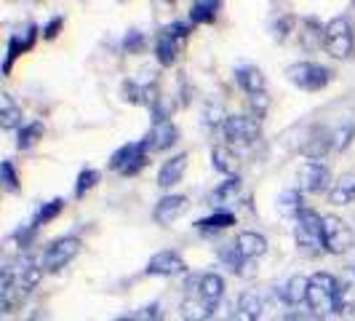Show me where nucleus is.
<instances>
[{
    "mask_svg": "<svg viewBox=\"0 0 355 321\" xmlns=\"http://www.w3.org/2000/svg\"><path fill=\"white\" fill-rule=\"evenodd\" d=\"M355 134L353 126H345V129H337L334 134H331V147L334 150H345L347 145H350V137Z\"/></svg>",
    "mask_w": 355,
    "mask_h": 321,
    "instance_id": "f704fd0d",
    "label": "nucleus"
},
{
    "mask_svg": "<svg viewBox=\"0 0 355 321\" xmlns=\"http://www.w3.org/2000/svg\"><path fill=\"white\" fill-rule=\"evenodd\" d=\"M137 321H163V313H160V305L153 303V305H144L137 311Z\"/></svg>",
    "mask_w": 355,
    "mask_h": 321,
    "instance_id": "c9c22d12",
    "label": "nucleus"
},
{
    "mask_svg": "<svg viewBox=\"0 0 355 321\" xmlns=\"http://www.w3.org/2000/svg\"><path fill=\"white\" fill-rule=\"evenodd\" d=\"M62 24H64V19L62 17L51 19V22L46 24V30H43V38H46V40H53V38L59 35V27H62Z\"/></svg>",
    "mask_w": 355,
    "mask_h": 321,
    "instance_id": "4c0bfd02",
    "label": "nucleus"
},
{
    "mask_svg": "<svg viewBox=\"0 0 355 321\" xmlns=\"http://www.w3.org/2000/svg\"><path fill=\"white\" fill-rule=\"evenodd\" d=\"M43 124L40 121H33V124L21 126L19 129V140H17V147L19 150H30L33 145H37V140H43Z\"/></svg>",
    "mask_w": 355,
    "mask_h": 321,
    "instance_id": "c85d7f7f",
    "label": "nucleus"
},
{
    "mask_svg": "<svg viewBox=\"0 0 355 321\" xmlns=\"http://www.w3.org/2000/svg\"><path fill=\"white\" fill-rule=\"evenodd\" d=\"M222 134L230 145H251L259 137L257 115H227L222 124Z\"/></svg>",
    "mask_w": 355,
    "mask_h": 321,
    "instance_id": "1a4fd4ad",
    "label": "nucleus"
},
{
    "mask_svg": "<svg viewBox=\"0 0 355 321\" xmlns=\"http://www.w3.org/2000/svg\"><path fill=\"white\" fill-rule=\"evenodd\" d=\"M235 81H238V86L246 91L249 97L265 94V89H267L265 75H262L259 67H254V65H241V67L235 70Z\"/></svg>",
    "mask_w": 355,
    "mask_h": 321,
    "instance_id": "a211bd4d",
    "label": "nucleus"
},
{
    "mask_svg": "<svg viewBox=\"0 0 355 321\" xmlns=\"http://www.w3.org/2000/svg\"><path fill=\"white\" fill-rule=\"evenodd\" d=\"M184 172H187V153H179V156H174V158L166 160V163L160 166L158 185L163 190H168V188H174V185L182 182Z\"/></svg>",
    "mask_w": 355,
    "mask_h": 321,
    "instance_id": "6ab92c4d",
    "label": "nucleus"
},
{
    "mask_svg": "<svg viewBox=\"0 0 355 321\" xmlns=\"http://www.w3.org/2000/svg\"><path fill=\"white\" fill-rule=\"evenodd\" d=\"M238 193H241V179H238V177H227L211 193V204H216V206H230V204H235Z\"/></svg>",
    "mask_w": 355,
    "mask_h": 321,
    "instance_id": "393cba45",
    "label": "nucleus"
},
{
    "mask_svg": "<svg viewBox=\"0 0 355 321\" xmlns=\"http://www.w3.org/2000/svg\"><path fill=\"white\" fill-rule=\"evenodd\" d=\"M0 182H3V188H6L8 193H17L19 190V177H17V172H14V163H11V160H3V163H0Z\"/></svg>",
    "mask_w": 355,
    "mask_h": 321,
    "instance_id": "473e14b6",
    "label": "nucleus"
},
{
    "mask_svg": "<svg viewBox=\"0 0 355 321\" xmlns=\"http://www.w3.org/2000/svg\"><path fill=\"white\" fill-rule=\"evenodd\" d=\"M286 78L288 83H294L297 89L302 91H320L329 86L331 81V70L323 67V65H315V62H297L286 70Z\"/></svg>",
    "mask_w": 355,
    "mask_h": 321,
    "instance_id": "20e7f679",
    "label": "nucleus"
},
{
    "mask_svg": "<svg viewBox=\"0 0 355 321\" xmlns=\"http://www.w3.org/2000/svg\"><path fill=\"white\" fill-rule=\"evenodd\" d=\"M251 105H254V110H257V118L262 121V115H265V110H267V91L265 94H257V97H251Z\"/></svg>",
    "mask_w": 355,
    "mask_h": 321,
    "instance_id": "58836bf2",
    "label": "nucleus"
},
{
    "mask_svg": "<svg viewBox=\"0 0 355 321\" xmlns=\"http://www.w3.org/2000/svg\"><path fill=\"white\" fill-rule=\"evenodd\" d=\"M355 201V177L353 174H345L339 177L331 188H329V204L334 206H347Z\"/></svg>",
    "mask_w": 355,
    "mask_h": 321,
    "instance_id": "4be33fe9",
    "label": "nucleus"
},
{
    "mask_svg": "<svg viewBox=\"0 0 355 321\" xmlns=\"http://www.w3.org/2000/svg\"><path fill=\"white\" fill-rule=\"evenodd\" d=\"M147 153H150V150H147L144 140L142 142H128L112 153L110 169L118 172V174H123V177H131V174H137L144 163H147Z\"/></svg>",
    "mask_w": 355,
    "mask_h": 321,
    "instance_id": "6e6552de",
    "label": "nucleus"
},
{
    "mask_svg": "<svg viewBox=\"0 0 355 321\" xmlns=\"http://www.w3.org/2000/svg\"><path fill=\"white\" fill-rule=\"evenodd\" d=\"M265 311V300L257 292H241L235 311H232V321H259Z\"/></svg>",
    "mask_w": 355,
    "mask_h": 321,
    "instance_id": "2eb2a0df",
    "label": "nucleus"
},
{
    "mask_svg": "<svg viewBox=\"0 0 355 321\" xmlns=\"http://www.w3.org/2000/svg\"><path fill=\"white\" fill-rule=\"evenodd\" d=\"M219 11V0H196L193 11H190V22L193 24H211Z\"/></svg>",
    "mask_w": 355,
    "mask_h": 321,
    "instance_id": "bb28decb",
    "label": "nucleus"
},
{
    "mask_svg": "<svg viewBox=\"0 0 355 321\" xmlns=\"http://www.w3.org/2000/svg\"><path fill=\"white\" fill-rule=\"evenodd\" d=\"M123 46H125V51H128V54L142 51V46H144L142 33H128V35H125V40H123Z\"/></svg>",
    "mask_w": 355,
    "mask_h": 321,
    "instance_id": "e433bc0d",
    "label": "nucleus"
},
{
    "mask_svg": "<svg viewBox=\"0 0 355 321\" xmlns=\"http://www.w3.org/2000/svg\"><path fill=\"white\" fill-rule=\"evenodd\" d=\"M219 260H222L225 265L230 268L232 273H243L246 257L241 254V249H238V244H235V241H232V244H225V247L219 249Z\"/></svg>",
    "mask_w": 355,
    "mask_h": 321,
    "instance_id": "c756f323",
    "label": "nucleus"
},
{
    "mask_svg": "<svg viewBox=\"0 0 355 321\" xmlns=\"http://www.w3.org/2000/svg\"><path fill=\"white\" fill-rule=\"evenodd\" d=\"M19 54H24L21 49V38H8V54H6V62H3V75H11V67H14V59Z\"/></svg>",
    "mask_w": 355,
    "mask_h": 321,
    "instance_id": "72a5a7b5",
    "label": "nucleus"
},
{
    "mask_svg": "<svg viewBox=\"0 0 355 321\" xmlns=\"http://www.w3.org/2000/svg\"><path fill=\"white\" fill-rule=\"evenodd\" d=\"M278 212L284 214V217H300V212H302V190H284L281 196H278Z\"/></svg>",
    "mask_w": 355,
    "mask_h": 321,
    "instance_id": "a878e982",
    "label": "nucleus"
},
{
    "mask_svg": "<svg viewBox=\"0 0 355 321\" xmlns=\"http://www.w3.org/2000/svg\"><path fill=\"white\" fill-rule=\"evenodd\" d=\"M184 270H187V265H184L182 254L171 249H163L158 254H153L147 260V268H144L147 276H182Z\"/></svg>",
    "mask_w": 355,
    "mask_h": 321,
    "instance_id": "f8f14e48",
    "label": "nucleus"
},
{
    "mask_svg": "<svg viewBox=\"0 0 355 321\" xmlns=\"http://www.w3.org/2000/svg\"><path fill=\"white\" fill-rule=\"evenodd\" d=\"M187 206H190V204H187V198L184 196H163L158 204H155L153 217H155V222H158V225L166 228V225L177 222L179 217L187 212Z\"/></svg>",
    "mask_w": 355,
    "mask_h": 321,
    "instance_id": "4468645a",
    "label": "nucleus"
},
{
    "mask_svg": "<svg viewBox=\"0 0 355 321\" xmlns=\"http://www.w3.org/2000/svg\"><path fill=\"white\" fill-rule=\"evenodd\" d=\"M350 3H353V6H355V0H350Z\"/></svg>",
    "mask_w": 355,
    "mask_h": 321,
    "instance_id": "a19ab883",
    "label": "nucleus"
},
{
    "mask_svg": "<svg viewBox=\"0 0 355 321\" xmlns=\"http://www.w3.org/2000/svg\"><path fill=\"white\" fill-rule=\"evenodd\" d=\"M353 273H355V265H353Z\"/></svg>",
    "mask_w": 355,
    "mask_h": 321,
    "instance_id": "79ce46f5",
    "label": "nucleus"
},
{
    "mask_svg": "<svg viewBox=\"0 0 355 321\" xmlns=\"http://www.w3.org/2000/svg\"><path fill=\"white\" fill-rule=\"evenodd\" d=\"M307 308L313 319H331L334 313H342V284L331 273H313L310 289H307Z\"/></svg>",
    "mask_w": 355,
    "mask_h": 321,
    "instance_id": "f257e3e1",
    "label": "nucleus"
},
{
    "mask_svg": "<svg viewBox=\"0 0 355 321\" xmlns=\"http://www.w3.org/2000/svg\"><path fill=\"white\" fill-rule=\"evenodd\" d=\"M230 225H235V214L232 212H214L211 217H203V220L196 222V228L203 233L225 231V228H230Z\"/></svg>",
    "mask_w": 355,
    "mask_h": 321,
    "instance_id": "cd10ccee",
    "label": "nucleus"
},
{
    "mask_svg": "<svg viewBox=\"0 0 355 321\" xmlns=\"http://www.w3.org/2000/svg\"><path fill=\"white\" fill-rule=\"evenodd\" d=\"M62 209H64V201H62V198H53V201H49V204H43V206L37 209L35 220H33L30 225H33V228H35V231H37L40 225H46V222H51L53 217H56V214L62 212Z\"/></svg>",
    "mask_w": 355,
    "mask_h": 321,
    "instance_id": "7c9ffc66",
    "label": "nucleus"
},
{
    "mask_svg": "<svg viewBox=\"0 0 355 321\" xmlns=\"http://www.w3.org/2000/svg\"><path fill=\"white\" fill-rule=\"evenodd\" d=\"M211 163L216 172H222V174H227V177H238V166H241V160H238V156L232 153L230 147L216 145V147L211 150Z\"/></svg>",
    "mask_w": 355,
    "mask_h": 321,
    "instance_id": "5701e85b",
    "label": "nucleus"
},
{
    "mask_svg": "<svg viewBox=\"0 0 355 321\" xmlns=\"http://www.w3.org/2000/svg\"><path fill=\"white\" fill-rule=\"evenodd\" d=\"M323 49L331 54L334 59H350L355 49L353 24L350 19L337 17L323 27Z\"/></svg>",
    "mask_w": 355,
    "mask_h": 321,
    "instance_id": "7ed1b4c3",
    "label": "nucleus"
},
{
    "mask_svg": "<svg viewBox=\"0 0 355 321\" xmlns=\"http://www.w3.org/2000/svg\"><path fill=\"white\" fill-rule=\"evenodd\" d=\"M0 126L6 129V131H11V129H21V107L11 99V94H3L0 97Z\"/></svg>",
    "mask_w": 355,
    "mask_h": 321,
    "instance_id": "b1692460",
    "label": "nucleus"
},
{
    "mask_svg": "<svg viewBox=\"0 0 355 321\" xmlns=\"http://www.w3.org/2000/svg\"><path fill=\"white\" fill-rule=\"evenodd\" d=\"M323 244L331 254H347L355 247L353 228L339 217H331V214L323 217Z\"/></svg>",
    "mask_w": 355,
    "mask_h": 321,
    "instance_id": "0eeeda50",
    "label": "nucleus"
},
{
    "mask_svg": "<svg viewBox=\"0 0 355 321\" xmlns=\"http://www.w3.org/2000/svg\"><path fill=\"white\" fill-rule=\"evenodd\" d=\"M179 316L184 321H209L214 316V305H209L200 295H187L179 305Z\"/></svg>",
    "mask_w": 355,
    "mask_h": 321,
    "instance_id": "aec40b11",
    "label": "nucleus"
},
{
    "mask_svg": "<svg viewBox=\"0 0 355 321\" xmlns=\"http://www.w3.org/2000/svg\"><path fill=\"white\" fill-rule=\"evenodd\" d=\"M78 254H80V238L64 236V238H56V241H51L46 247L40 263H43L46 273H59V270H64V268L70 265Z\"/></svg>",
    "mask_w": 355,
    "mask_h": 321,
    "instance_id": "423d86ee",
    "label": "nucleus"
},
{
    "mask_svg": "<svg viewBox=\"0 0 355 321\" xmlns=\"http://www.w3.org/2000/svg\"><path fill=\"white\" fill-rule=\"evenodd\" d=\"M235 244H238V249H241V254H243L246 260H257V257H262V254L267 252V238L257 231L238 233Z\"/></svg>",
    "mask_w": 355,
    "mask_h": 321,
    "instance_id": "412c9836",
    "label": "nucleus"
},
{
    "mask_svg": "<svg viewBox=\"0 0 355 321\" xmlns=\"http://www.w3.org/2000/svg\"><path fill=\"white\" fill-rule=\"evenodd\" d=\"M196 295H200L206 303L216 308V305L222 303V297H225V279L219 273H214V270L211 273H203L196 284Z\"/></svg>",
    "mask_w": 355,
    "mask_h": 321,
    "instance_id": "dca6fc26",
    "label": "nucleus"
},
{
    "mask_svg": "<svg viewBox=\"0 0 355 321\" xmlns=\"http://www.w3.org/2000/svg\"><path fill=\"white\" fill-rule=\"evenodd\" d=\"M115 321H137V313H131V316H121V319H115Z\"/></svg>",
    "mask_w": 355,
    "mask_h": 321,
    "instance_id": "ea45409f",
    "label": "nucleus"
},
{
    "mask_svg": "<svg viewBox=\"0 0 355 321\" xmlns=\"http://www.w3.org/2000/svg\"><path fill=\"white\" fill-rule=\"evenodd\" d=\"M278 297L284 300L286 305L291 308H300V305H307V289H310V279L307 276H291L284 286H278Z\"/></svg>",
    "mask_w": 355,
    "mask_h": 321,
    "instance_id": "f3484780",
    "label": "nucleus"
},
{
    "mask_svg": "<svg viewBox=\"0 0 355 321\" xmlns=\"http://www.w3.org/2000/svg\"><path fill=\"white\" fill-rule=\"evenodd\" d=\"M177 140H179L177 126L171 124L168 118H163V121H153V129H150V131H147V137H144V145H147V150H150V153H155V150H166V147H171Z\"/></svg>",
    "mask_w": 355,
    "mask_h": 321,
    "instance_id": "ddd939ff",
    "label": "nucleus"
},
{
    "mask_svg": "<svg viewBox=\"0 0 355 321\" xmlns=\"http://www.w3.org/2000/svg\"><path fill=\"white\" fill-rule=\"evenodd\" d=\"M294 238H297V249L302 252L304 257H315L326 249L323 244V217L313 209H302L300 217H297V231H294Z\"/></svg>",
    "mask_w": 355,
    "mask_h": 321,
    "instance_id": "f03ea898",
    "label": "nucleus"
},
{
    "mask_svg": "<svg viewBox=\"0 0 355 321\" xmlns=\"http://www.w3.org/2000/svg\"><path fill=\"white\" fill-rule=\"evenodd\" d=\"M99 182V172H94V169H83L80 174H78V185H75V196L83 198L89 193L91 188Z\"/></svg>",
    "mask_w": 355,
    "mask_h": 321,
    "instance_id": "2f4dec72",
    "label": "nucleus"
},
{
    "mask_svg": "<svg viewBox=\"0 0 355 321\" xmlns=\"http://www.w3.org/2000/svg\"><path fill=\"white\" fill-rule=\"evenodd\" d=\"M187 35H190V27L182 24V22H174V24L160 30L158 38H155V56H158V62L163 67H171L177 62L179 49L187 40Z\"/></svg>",
    "mask_w": 355,
    "mask_h": 321,
    "instance_id": "39448f33",
    "label": "nucleus"
},
{
    "mask_svg": "<svg viewBox=\"0 0 355 321\" xmlns=\"http://www.w3.org/2000/svg\"><path fill=\"white\" fill-rule=\"evenodd\" d=\"M331 174L326 169V163L320 160H304L300 166V190L302 193H323L329 190Z\"/></svg>",
    "mask_w": 355,
    "mask_h": 321,
    "instance_id": "9d476101",
    "label": "nucleus"
},
{
    "mask_svg": "<svg viewBox=\"0 0 355 321\" xmlns=\"http://www.w3.org/2000/svg\"><path fill=\"white\" fill-rule=\"evenodd\" d=\"M43 279V263H37L35 257H21L19 265L14 268V281H17L19 300L27 297Z\"/></svg>",
    "mask_w": 355,
    "mask_h": 321,
    "instance_id": "9b49d317",
    "label": "nucleus"
}]
</instances>
